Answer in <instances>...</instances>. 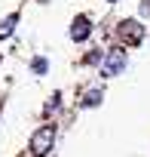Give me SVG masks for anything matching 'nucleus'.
Listing matches in <instances>:
<instances>
[{"label": "nucleus", "instance_id": "nucleus-8", "mask_svg": "<svg viewBox=\"0 0 150 157\" xmlns=\"http://www.w3.org/2000/svg\"><path fill=\"white\" fill-rule=\"evenodd\" d=\"M110 3H113V0H110Z\"/></svg>", "mask_w": 150, "mask_h": 157}, {"label": "nucleus", "instance_id": "nucleus-4", "mask_svg": "<svg viewBox=\"0 0 150 157\" xmlns=\"http://www.w3.org/2000/svg\"><path fill=\"white\" fill-rule=\"evenodd\" d=\"M89 31H92V25H89L86 16H77V19H73V25H70V37L77 40V43H83V40L89 37Z\"/></svg>", "mask_w": 150, "mask_h": 157}, {"label": "nucleus", "instance_id": "nucleus-2", "mask_svg": "<svg viewBox=\"0 0 150 157\" xmlns=\"http://www.w3.org/2000/svg\"><path fill=\"white\" fill-rule=\"evenodd\" d=\"M126 49H110L107 56H104V62H101V74L104 77H116V74H123L126 71Z\"/></svg>", "mask_w": 150, "mask_h": 157}, {"label": "nucleus", "instance_id": "nucleus-5", "mask_svg": "<svg viewBox=\"0 0 150 157\" xmlns=\"http://www.w3.org/2000/svg\"><path fill=\"white\" fill-rule=\"evenodd\" d=\"M16 22H19V13H12V16H6L3 22H0V40H3V37H9V34H12V28H16Z\"/></svg>", "mask_w": 150, "mask_h": 157}, {"label": "nucleus", "instance_id": "nucleus-3", "mask_svg": "<svg viewBox=\"0 0 150 157\" xmlns=\"http://www.w3.org/2000/svg\"><path fill=\"white\" fill-rule=\"evenodd\" d=\"M120 37H123L129 46H138V43L144 40V25H141L138 19H126V22H120Z\"/></svg>", "mask_w": 150, "mask_h": 157}, {"label": "nucleus", "instance_id": "nucleus-1", "mask_svg": "<svg viewBox=\"0 0 150 157\" xmlns=\"http://www.w3.org/2000/svg\"><path fill=\"white\" fill-rule=\"evenodd\" d=\"M55 142V123H43L34 136H31V157H46L49 148Z\"/></svg>", "mask_w": 150, "mask_h": 157}, {"label": "nucleus", "instance_id": "nucleus-7", "mask_svg": "<svg viewBox=\"0 0 150 157\" xmlns=\"http://www.w3.org/2000/svg\"><path fill=\"white\" fill-rule=\"evenodd\" d=\"M31 68H34L37 74H46V68H49V65H46V59H34V62H31Z\"/></svg>", "mask_w": 150, "mask_h": 157}, {"label": "nucleus", "instance_id": "nucleus-6", "mask_svg": "<svg viewBox=\"0 0 150 157\" xmlns=\"http://www.w3.org/2000/svg\"><path fill=\"white\" fill-rule=\"evenodd\" d=\"M101 102V90H92V93H86V99H83V108H95Z\"/></svg>", "mask_w": 150, "mask_h": 157}]
</instances>
